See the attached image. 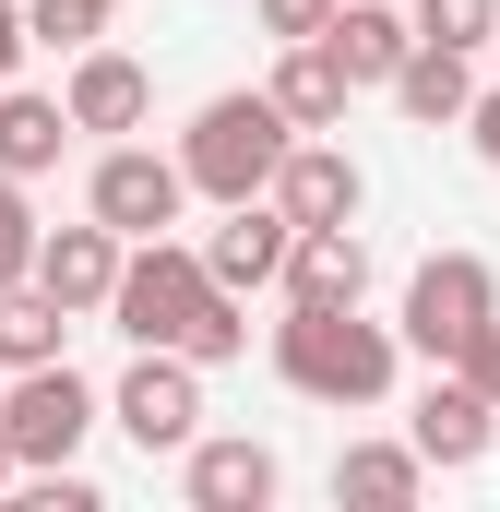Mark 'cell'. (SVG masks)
Wrapping results in <instances>:
<instances>
[{
    "mask_svg": "<svg viewBox=\"0 0 500 512\" xmlns=\"http://www.w3.org/2000/svg\"><path fill=\"white\" fill-rule=\"evenodd\" d=\"M108 322H120L131 346H179V358H203V370L250 358L239 286H215V262L191 251V239H131V262H120V298H108Z\"/></svg>",
    "mask_w": 500,
    "mask_h": 512,
    "instance_id": "obj_1",
    "label": "cell"
},
{
    "mask_svg": "<svg viewBox=\"0 0 500 512\" xmlns=\"http://www.w3.org/2000/svg\"><path fill=\"white\" fill-rule=\"evenodd\" d=\"M274 370H286V393H310V405H381L393 370H405V334H393V322H358V310H310V298H286V322H274Z\"/></svg>",
    "mask_w": 500,
    "mask_h": 512,
    "instance_id": "obj_2",
    "label": "cell"
},
{
    "mask_svg": "<svg viewBox=\"0 0 500 512\" xmlns=\"http://www.w3.org/2000/svg\"><path fill=\"white\" fill-rule=\"evenodd\" d=\"M286 155H298V120L274 108V84H262V96H215L203 120L179 131V167H191L203 203H250V191H274Z\"/></svg>",
    "mask_w": 500,
    "mask_h": 512,
    "instance_id": "obj_3",
    "label": "cell"
},
{
    "mask_svg": "<svg viewBox=\"0 0 500 512\" xmlns=\"http://www.w3.org/2000/svg\"><path fill=\"white\" fill-rule=\"evenodd\" d=\"M489 322H500V274L477 251H429L405 274V322H393V334H405L429 370H465V346H477Z\"/></svg>",
    "mask_w": 500,
    "mask_h": 512,
    "instance_id": "obj_4",
    "label": "cell"
},
{
    "mask_svg": "<svg viewBox=\"0 0 500 512\" xmlns=\"http://www.w3.org/2000/svg\"><path fill=\"white\" fill-rule=\"evenodd\" d=\"M96 417H108V393L84 382L72 358H48V370H12V393H0V441L24 453V477H48V465H72Z\"/></svg>",
    "mask_w": 500,
    "mask_h": 512,
    "instance_id": "obj_5",
    "label": "cell"
},
{
    "mask_svg": "<svg viewBox=\"0 0 500 512\" xmlns=\"http://www.w3.org/2000/svg\"><path fill=\"white\" fill-rule=\"evenodd\" d=\"M108 417L131 429V453H191L203 441V358H179V346H143L108 393Z\"/></svg>",
    "mask_w": 500,
    "mask_h": 512,
    "instance_id": "obj_6",
    "label": "cell"
},
{
    "mask_svg": "<svg viewBox=\"0 0 500 512\" xmlns=\"http://www.w3.org/2000/svg\"><path fill=\"white\" fill-rule=\"evenodd\" d=\"M179 203H191V167H179V155H155V143H108V155H96V179H84V215H108L120 239H167V227H179Z\"/></svg>",
    "mask_w": 500,
    "mask_h": 512,
    "instance_id": "obj_7",
    "label": "cell"
},
{
    "mask_svg": "<svg viewBox=\"0 0 500 512\" xmlns=\"http://www.w3.org/2000/svg\"><path fill=\"white\" fill-rule=\"evenodd\" d=\"M120 262H131V239L108 227V215H84V227H48V239H36V286L84 322V310H108V298H120Z\"/></svg>",
    "mask_w": 500,
    "mask_h": 512,
    "instance_id": "obj_8",
    "label": "cell"
},
{
    "mask_svg": "<svg viewBox=\"0 0 500 512\" xmlns=\"http://www.w3.org/2000/svg\"><path fill=\"white\" fill-rule=\"evenodd\" d=\"M286 251H298V215L274 203V191H250V203H227V227L203 239V262H215V286H286Z\"/></svg>",
    "mask_w": 500,
    "mask_h": 512,
    "instance_id": "obj_9",
    "label": "cell"
},
{
    "mask_svg": "<svg viewBox=\"0 0 500 512\" xmlns=\"http://www.w3.org/2000/svg\"><path fill=\"white\" fill-rule=\"evenodd\" d=\"M274 203H286L298 227H358V203H370V179H358V155H346V143H322V131H298V155L274 167Z\"/></svg>",
    "mask_w": 500,
    "mask_h": 512,
    "instance_id": "obj_10",
    "label": "cell"
},
{
    "mask_svg": "<svg viewBox=\"0 0 500 512\" xmlns=\"http://www.w3.org/2000/svg\"><path fill=\"white\" fill-rule=\"evenodd\" d=\"M405 441H417L429 465H477V453L500 441V405H489L477 382H465V370H429V393H417V417H405Z\"/></svg>",
    "mask_w": 500,
    "mask_h": 512,
    "instance_id": "obj_11",
    "label": "cell"
},
{
    "mask_svg": "<svg viewBox=\"0 0 500 512\" xmlns=\"http://www.w3.org/2000/svg\"><path fill=\"white\" fill-rule=\"evenodd\" d=\"M60 108H72L84 131H108V143H120V131L155 120V72L120 60V48H84V60H72V84H60Z\"/></svg>",
    "mask_w": 500,
    "mask_h": 512,
    "instance_id": "obj_12",
    "label": "cell"
},
{
    "mask_svg": "<svg viewBox=\"0 0 500 512\" xmlns=\"http://www.w3.org/2000/svg\"><path fill=\"white\" fill-rule=\"evenodd\" d=\"M179 465H191V512H262L274 489H286L274 441H191Z\"/></svg>",
    "mask_w": 500,
    "mask_h": 512,
    "instance_id": "obj_13",
    "label": "cell"
},
{
    "mask_svg": "<svg viewBox=\"0 0 500 512\" xmlns=\"http://www.w3.org/2000/svg\"><path fill=\"white\" fill-rule=\"evenodd\" d=\"M286 298H310V310H358V298H370V239H358V227H298Z\"/></svg>",
    "mask_w": 500,
    "mask_h": 512,
    "instance_id": "obj_14",
    "label": "cell"
},
{
    "mask_svg": "<svg viewBox=\"0 0 500 512\" xmlns=\"http://www.w3.org/2000/svg\"><path fill=\"white\" fill-rule=\"evenodd\" d=\"M346 96H358V72L334 60V36H298V48L274 60V108L298 131H346Z\"/></svg>",
    "mask_w": 500,
    "mask_h": 512,
    "instance_id": "obj_15",
    "label": "cell"
},
{
    "mask_svg": "<svg viewBox=\"0 0 500 512\" xmlns=\"http://www.w3.org/2000/svg\"><path fill=\"white\" fill-rule=\"evenodd\" d=\"M322 36H334V60H346L358 84H393V72L417 60V12H405V0H346Z\"/></svg>",
    "mask_w": 500,
    "mask_h": 512,
    "instance_id": "obj_16",
    "label": "cell"
},
{
    "mask_svg": "<svg viewBox=\"0 0 500 512\" xmlns=\"http://www.w3.org/2000/svg\"><path fill=\"white\" fill-rule=\"evenodd\" d=\"M417 489H429V453H417V441H346V453H334V501L405 512Z\"/></svg>",
    "mask_w": 500,
    "mask_h": 512,
    "instance_id": "obj_17",
    "label": "cell"
},
{
    "mask_svg": "<svg viewBox=\"0 0 500 512\" xmlns=\"http://www.w3.org/2000/svg\"><path fill=\"white\" fill-rule=\"evenodd\" d=\"M465 60H477V48H429V36H417V60L393 72V108H405L417 131L465 120V108H477V72H465Z\"/></svg>",
    "mask_w": 500,
    "mask_h": 512,
    "instance_id": "obj_18",
    "label": "cell"
},
{
    "mask_svg": "<svg viewBox=\"0 0 500 512\" xmlns=\"http://www.w3.org/2000/svg\"><path fill=\"white\" fill-rule=\"evenodd\" d=\"M72 131H84V120H72L60 96H24V84H0V167H12V179H48Z\"/></svg>",
    "mask_w": 500,
    "mask_h": 512,
    "instance_id": "obj_19",
    "label": "cell"
},
{
    "mask_svg": "<svg viewBox=\"0 0 500 512\" xmlns=\"http://www.w3.org/2000/svg\"><path fill=\"white\" fill-rule=\"evenodd\" d=\"M60 334H72V310L24 274V286H0V370H48L60 358Z\"/></svg>",
    "mask_w": 500,
    "mask_h": 512,
    "instance_id": "obj_20",
    "label": "cell"
},
{
    "mask_svg": "<svg viewBox=\"0 0 500 512\" xmlns=\"http://www.w3.org/2000/svg\"><path fill=\"white\" fill-rule=\"evenodd\" d=\"M429 48H500V0H405Z\"/></svg>",
    "mask_w": 500,
    "mask_h": 512,
    "instance_id": "obj_21",
    "label": "cell"
},
{
    "mask_svg": "<svg viewBox=\"0 0 500 512\" xmlns=\"http://www.w3.org/2000/svg\"><path fill=\"white\" fill-rule=\"evenodd\" d=\"M24 24H36V48H72V60H84V48L108 36V0H24Z\"/></svg>",
    "mask_w": 500,
    "mask_h": 512,
    "instance_id": "obj_22",
    "label": "cell"
},
{
    "mask_svg": "<svg viewBox=\"0 0 500 512\" xmlns=\"http://www.w3.org/2000/svg\"><path fill=\"white\" fill-rule=\"evenodd\" d=\"M36 239H48V227L24 215V179L0 167V286H24V274H36Z\"/></svg>",
    "mask_w": 500,
    "mask_h": 512,
    "instance_id": "obj_23",
    "label": "cell"
},
{
    "mask_svg": "<svg viewBox=\"0 0 500 512\" xmlns=\"http://www.w3.org/2000/svg\"><path fill=\"white\" fill-rule=\"evenodd\" d=\"M334 12H346V0H262V36H274V48H298V36H322Z\"/></svg>",
    "mask_w": 500,
    "mask_h": 512,
    "instance_id": "obj_24",
    "label": "cell"
},
{
    "mask_svg": "<svg viewBox=\"0 0 500 512\" xmlns=\"http://www.w3.org/2000/svg\"><path fill=\"white\" fill-rule=\"evenodd\" d=\"M465 382H477V393H489V405H500V322H489V334H477V346H465Z\"/></svg>",
    "mask_w": 500,
    "mask_h": 512,
    "instance_id": "obj_25",
    "label": "cell"
},
{
    "mask_svg": "<svg viewBox=\"0 0 500 512\" xmlns=\"http://www.w3.org/2000/svg\"><path fill=\"white\" fill-rule=\"evenodd\" d=\"M465 143H477V155H489V167H500V84H489V96H477V108H465Z\"/></svg>",
    "mask_w": 500,
    "mask_h": 512,
    "instance_id": "obj_26",
    "label": "cell"
},
{
    "mask_svg": "<svg viewBox=\"0 0 500 512\" xmlns=\"http://www.w3.org/2000/svg\"><path fill=\"white\" fill-rule=\"evenodd\" d=\"M36 48V24H24V0H0V84H12V60Z\"/></svg>",
    "mask_w": 500,
    "mask_h": 512,
    "instance_id": "obj_27",
    "label": "cell"
},
{
    "mask_svg": "<svg viewBox=\"0 0 500 512\" xmlns=\"http://www.w3.org/2000/svg\"><path fill=\"white\" fill-rule=\"evenodd\" d=\"M12 477H24V453H12V441H0V489H12Z\"/></svg>",
    "mask_w": 500,
    "mask_h": 512,
    "instance_id": "obj_28",
    "label": "cell"
},
{
    "mask_svg": "<svg viewBox=\"0 0 500 512\" xmlns=\"http://www.w3.org/2000/svg\"><path fill=\"white\" fill-rule=\"evenodd\" d=\"M0 393H12V370H0Z\"/></svg>",
    "mask_w": 500,
    "mask_h": 512,
    "instance_id": "obj_29",
    "label": "cell"
}]
</instances>
